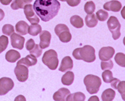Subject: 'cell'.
<instances>
[{"label":"cell","mask_w":125,"mask_h":101,"mask_svg":"<svg viewBox=\"0 0 125 101\" xmlns=\"http://www.w3.org/2000/svg\"><path fill=\"white\" fill-rule=\"evenodd\" d=\"M61 4L58 0H36L33 9L43 21L48 22L56 16Z\"/></svg>","instance_id":"1"},{"label":"cell","mask_w":125,"mask_h":101,"mask_svg":"<svg viewBox=\"0 0 125 101\" xmlns=\"http://www.w3.org/2000/svg\"><path fill=\"white\" fill-rule=\"evenodd\" d=\"M72 54L76 59L83 60L86 63H93L96 59L95 49L90 45L75 49Z\"/></svg>","instance_id":"2"},{"label":"cell","mask_w":125,"mask_h":101,"mask_svg":"<svg viewBox=\"0 0 125 101\" xmlns=\"http://www.w3.org/2000/svg\"><path fill=\"white\" fill-rule=\"evenodd\" d=\"M84 84L87 91L90 94H96L101 85V80L99 77L93 74H88L84 77Z\"/></svg>","instance_id":"3"},{"label":"cell","mask_w":125,"mask_h":101,"mask_svg":"<svg viewBox=\"0 0 125 101\" xmlns=\"http://www.w3.org/2000/svg\"><path fill=\"white\" fill-rule=\"evenodd\" d=\"M42 61L44 65L48 66L51 70L56 69L59 64L58 54L54 50H48L43 54Z\"/></svg>","instance_id":"4"},{"label":"cell","mask_w":125,"mask_h":101,"mask_svg":"<svg viewBox=\"0 0 125 101\" xmlns=\"http://www.w3.org/2000/svg\"><path fill=\"white\" fill-rule=\"evenodd\" d=\"M54 32L62 43H68L72 38L69 28L64 24H59L56 25L54 28Z\"/></svg>","instance_id":"5"},{"label":"cell","mask_w":125,"mask_h":101,"mask_svg":"<svg viewBox=\"0 0 125 101\" xmlns=\"http://www.w3.org/2000/svg\"><path fill=\"white\" fill-rule=\"evenodd\" d=\"M107 25L109 30L112 33V37L114 40H117L121 36L120 29L121 24L115 16H111L108 20Z\"/></svg>","instance_id":"6"},{"label":"cell","mask_w":125,"mask_h":101,"mask_svg":"<svg viewBox=\"0 0 125 101\" xmlns=\"http://www.w3.org/2000/svg\"><path fill=\"white\" fill-rule=\"evenodd\" d=\"M14 72L16 78L20 82H25L28 78V67L24 64H16Z\"/></svg>","instance_id":"7"},{"label":"cell","mask_w":125,"mask_h":101,"mask_svg":"<svg viewBox=\"0 0 125 101\" xmlns=\"http://www.w3.org/2000/svg\"><path fill=\"white\" fill-rule=\"evenodd\" d=\"M23 9H24V13L26 18L31 24H38L40 23V19L38 17L37 14L34 13L32 4H26L24 5Z\"/></svg>","instance_id":"8"},{"label":"cell","mask_w":125,"mask_h":101,"mask_svg":"<svg viewBox=\"0 0 125 101\" xmlns=\"http://www.w3.org/2000/svg\"><path fill=\"white\" fill-rule=\"evenodd\" d=\"M14 87V83L9 77H2L0 79V95H4L11 91Z\"/></svg>","instance_id":"9"},{"label":"cell","mask_w":125,"mask_h":101,"mask_svg":"<svg viewBox=\"0 0 125 101\" xmlns=\"http://www.w3.org/2000/svg\"><path fill=\"white\" fill-rule=\"evenodd\" d=\"M10 39H11V46H13V48L18 49L20 50L23 49L24 47V41H25L24 37L20 34L13 33L10 35Z\"/></svg>","instance_id":"10"},{"label":"cell","mask_w":125,"mask_h":101,"mask_svg":"<svg viewBox=\"0 0 125 101\" xmlns=\"http://www.w3.org/2000/svg\"><path fill=\"white\" fill-rule=\"evenodd\" d=\"M115 51L113 47L108 46L103 47L99 51V57L101 61H107L113 57Z\"/></svg>","instance_id":"11"},{"label":"cell","mask_w":125,"mask_h":101,"mask_svg":"<svg viewBox=\"0 0 125 101\" xmlns=\"http://www.w3.org/2000/svg\"><path fill=\"white\" fill-rule=\"evenodd\" d=\"M40 46L41 49H46L50 46L51 34L48 31H43L40 33Z\"/></svg>","instance_id":"12"},{"label":"cell","mask_w":125,"mask_h":101,"mask_svg":"<svg viewBox=\"0 0 125 101\" xmlns=\"http://www.w3.org/2000/svg\"><path fill=\"white\" fill-rule=\"evenodd\" d=\"M122 8L121 3L116 0H113L111 1L107 2L103 5V8L107 11L113 12H118Z\"/></svg>","instance_id":"13"},{"label":"cell","mask_w":125,"mask_h":101,"mask_svg":"<svg viewBox=\"0 0 125 101\" xmlns=\"http://www.w3.org/2000/svg\"><path fill=\"white\" fill-rule=\"evenodd\" d=\"M73 67V61L70 56H66L62 59L59 71L61 72H66L71 70Z\"/></svg>","instance_id":"14"},{"label":"cell","mask_w":125,"mask_h":101,"mask_svg":"<svg viewBox=\"0 0 125 101\" xmlns=\"http://www.w3.org/2000/svg\"><path fill=\"white\" fill-rule=\"evenodd\" d=\"M70 91L66 88H61L53 94V99L55 101H64Z\"/></svg>","instance_id":"15"},{"label":"cell","mask_w":125,"mask_h":101,"mask_svg":"<svg viewBox=\"0 0 125 101\" xmlns=\"http://www.w3.org/2000/svg\"><path fill=\"white\" fill-rule=\"evenodd\" d=\"M36 63H37V59L36 58L34 55L30 54L28 55L26 57L21 59L20 61H18L17 64H24L28 67L32 65H34L36 64Z\"/></svg>","instance_id":"16"},{"label":"cell","mask_w":125,"mask_h":101,"mask_svg":"<svg viewBox=\"0 0 125 101\" xmlns=\"http://www.w3.org/2000/svg\"><path fill=\"white\" fill-rule=\"evenodd\" d=\"M21 57V54L19 52L14 49H11L6 53L5 58L9 63H14L16 62Z\"/></svg>","instance_id":"17"},{"label":"cell","mask_w":125,"mask_h":101,"mask_svg":"<svg viewBox=\"0 0 125 101\" xmlns=\"http://www.w3.org/2000/svg\"><path fill=\"white\" fill-rule=\"evenodd\" d=\"M29 25L24 21H20L16 24V31L21 35H26L28 32Z\"/></svg>","instance_id":"18"},{"label":"cell","mask_w":125,"mask_h":101,"mask_svg":"<svg viewBox=\"0 0 125 101\" xmlns=\"http://www.w3.org/2000/svg\"><path fill=\"white\" fill-rule=\"evenodd\" d=\"M74 73L71 71H68L62 75V78H61V82H62V84H64V85H70L74 81Z\"/></svg>","instance_id":"19"},{"label":"cell","mask_w":125,"mask_h":101,"mask_svg":"<svg viewBox=\"0 0 125 101\" xmlns=\"http://www.w3.org/2000/svg\"><path fill=\"white\" fill-rule=\"evenodd\" d=\"M116 92L112 89H107L101 95V99L103 101H112L115 97Z\"/></svg>","instance_id":"20"},{"label":"cell","mask_w":125,"mask_h":101,"mask_svg":"<svg viewBox=\"0 0 125 101\" xmlns=\"http://www.w3.org/2000/svg\"><path fill=\"white\" fill-rule=\"evenodd\" d=\"M86 97L83 93L78 92L71 94L70 93L66 97V101H84Z\"/></svg>","instance_id":"21"},{"label":"cell","mask_w":125,"mask_h":101,"mask_svg":"<svg viewBox=\"0 0 125 101\" xmlns=\"http://www.w3.org/2000/svg\"><path fill=\"white\" fill-rule=\"evenodd\" d=\"M85 23L86 26L89 28L95 27L98 24V19L94 14H88L85 18Z\"/></svg>","instance_id":"22"},{"label":"cell","mask_w":125,"mask_h":101,"mask_svg":"<svg viewBox=\"0 0 125 101\" xmlns=\"http://www.w3.org/2000/svg\"><path fill=\"white\" fill-rule=\"evenodd\" d=\"M33 0H14L11 4V8L14 10H17L18 9H23L24 5L30 4Z\"/></svg>","instance_id":"23"},{"label":"cell","mask_w":125,"mask_h":101,"mask_svg":"<svg viewBox=\"0 0 125 101\" xmlns=\"http://www.w3.org/2000/svg\"><path fill=\"white\" fill-rule=\"evenodd\" d=\"M70 23L72 24L73 26H74L76 28H81L84 26L83 20L80 16L78 15L73 16L70 18Z\"/></svg>","instance_id":"24"},{"label":"cell","mask_w":125,"mask_h":101,"mask_svg":"<svg viewBox=\"0 0 125 101\" xmlns=\"http://www.w3.org/2000/svg\"><path fill=\"white\" fill-rule=\"evenodd\" d=\"M42 31L41 26L38 24H33L31 26H29L28 33L30 35L33 36H37Z\"/></svg>","instance_id":"25"},{"label":"cell","mask_w":125,"mask_h":101,"mask_svg":"<svg viewBox=\"0 0 125 101\" xmlns=\"http://www.w3.org/2000/svg\"><path fill=\"white\" fill-rule=\"evenodd\" d=\"M115 62L118 65L123 67H125V54L122 53H118L115 57Z\"/></svg>","instance_id":"26"},{"label":"cell","mask_w":125,"mask_h":101,"mask_svg":"<svg viewBox=\"0 0 125 101\" xmlns=\"http://www.w3.org/2000/svg\"><path fill=\"white\" fill-rule=\"evenodd\" d=\"M8 38L6 36H0V54L4 51L8 46Z\"/></svg>","instance_id":"27"},{"label":"cell","mask_w":125,"mask_h":101,"mask_svg":"<svg viewBox=\"0 0 125 101\" xmlns=\"http://www.w3.org/2000/svg\"><path fill=\"white\" fill-rule=\"evenodd\" d=\"M95 4H94L93 1H91L87 2V3H86V4H84V11H85L88 14H93V13L94 12V11H95Z\"/></svg>","instance_id":"28"},{"label":"cell","mask_w":125,"mask_h":101,"mask_svg":"<svg viewBox=\"0 0 125 101\" xmlns=\"http://www.w3.org/2000/svg\"><path fill=\"white\" fill-rule=\"evenodd\" d=\"M102 77L103 81L105 83H111L114 79L112 72L109 70H106L103 73Z\"/></svg>","instance_id":"29"},{"label":"cell","mask_w":125,"mask_h":101,"mask_svg":"<svg viewBox=\"0 0 125 101\" xmlns=\"http://www.w3.org/2000/svg\"><path fill=\"white\" fill-rule=\"evenodd\" d=\"M96 16L98 20L100 21H105L108 18V13L104 10L100 9L96 12Z\"/></svg>","instance_id":"30"},{"label":"cell","mask_w":125,"mask_h":101,"mask_svg":"<svg viewBox=\"0 0 125 101\" xmlns=\"http://www.w3.org/2000/svg\"><path fill=\"white\" fill-rule=\"evenodd\" d=\"M2 32L6 36H10L14 32V29L13 25L11 24H4L2 28Z\"/></svg>","instance_id":"31"},{"label":"cell","mask_w":125,"mask_h":101,"mask_svg":"<svg viewBox=\"0 0 125 101\" xmlns=\"http://www.w3.org/2000/svg\"><path fill=\"white\" fill-rule=\"evenodd\" d=\"M116 89H118L119 94H121L122 99L125 101V81H120L117 85Z\"/></svg>","instance_id":"32"},{"label":"cell","mask_w":125,"mask_h":101,"mask_svg":"<svg viewBox=\"0 0 125 101\" xmlns=\"http://www.w3.org/2000/svg\"><path fill=\"white\" fill-rule=\"evenodd\" d=\"M30 53L31 55H34L36 57H39L42 54V49L40 47V45L35 44L34 47L30 51Z\"/></svg>","instance_id":"33"},{"label":"cell","mask_w":125,"mask_h":101,"mask_svg":"<svg viewBox=\"0 0 125 101\" xmlns=\"http://www.w3.org/2000/svg\"><path fill=\"white\" fill-rule=\"evenodd\" d=\"M101 67L102 70H110L113 67V63L111 59L107 61V62L101 61Z\"/></svg>","instance_id":"34"},{"label":"cell","mask_w":125,"mask_h":101,"mask_svg":"<svg viewBox=\"0 0 125 101\" xmlns=\"http://www.w3.org/2000/svg\"><path fill=\"white\" fill-rule=\"evenodd\" d=\"M34 45H35V43H34V41L33 39H30L27 41L26 44V48L28 51H31L32 49L34 47Z\"/></svg>","instance_id":"35"},{"label":"cell","mask_w":125,"mask_h":101,"mask_svg":"<svg viewBox=\"0 0 125 101\" xmlns=\"http://www.w3.org/2000/svg\"><path fill=\"white\" fill-rule=\"evenodd\" d=\"M66 2L69 6L74 7L78 6L81 2V0H66Z\"/></svg>","instance_id":"36"},{"label":"cell","mask_w":125,"mask_h":101,"mask_svg":"<svg viewBox=\"0 0 125 101\" xmlns=\"http://www.w3.org/2000/svg\"><path fill=\"white\" fill-rule=\"evenodd\" d=\"M120 81H121L120 80L118 79H116V78H114V79L113 80L112 82L111 83V87H112L113 89H116L117 85H118V83H119Z\"/></svg>","instance_id":"37"},{"label":"cell","mask_w":125,"mask_h":101,"mask_svg":"<svg viewBox=\"0 0 125 101\" xmlns=\"http://www.w3.org/2000/svg\"><path fill=\"white\" fill-rule=\"evenodd\" d=\"M13 0H0V2L3 5H8Z\"/></svg>","instance_id":"38"},{"label":"cell","mask_w":125,"mask_h":101,"mask_svg":"<svg viewBox=\"0 0 125 101\" xmlns=\"http://www.w3.org/2000/svg\"><path fill=\"white\" fill-rule=\"evenodd\" d=\"M15 101H26V99L25 97H24V96H23V95H19V96H18V97H16L15 100H14Z\"/></svg>","instance_id":"39"},{"label":"cell","mask_w":125,"mask_h":101,"mask_svg":"<svg viewBox=\"0 0 125 101\" xmlns=\"http://www.w3.org/2000/svg\"><path fill=\"white\" fill-rule=\"evenodd\" d=\"M4 18V13L3 11V9H0V21L3 19Z\"/></svg>","instance_id":"40"},{"label":"cell","mask_w":125,"mask_h":101,"mask_svg":"<svg viewBox=\"0 0 125 101\" xmlns=\"http://www.w3.org/2000/svg\"><path fill=\"white\" fill-rule=\"evenodd\" d=\"M121 14L123 18L124 19H125V6L123 8L122 10H121Z\"/></svg>","instance_id":"41"},{"label":"cell","mask_w":125,"mask_h":101,"mask_svg":"<svg viewBox=\"0 0 125 101\" xmlns=\"http://www.w3.org/2000/svg\"><path fill=\"white\" fill-rule=\"evenodd\" d=\"M94 99H96V101H99V99H98V97H96V96H93V97H90V99H89V101H92V100H94Z\"/></svg>","instance_id":"42"},{"label":"cell","mask_w":125,"mask_h":101,"mask_svg":"<svg viewBox=\"0 0 125 101\" xmlns=\"http://www.w3.org/2000/svg\"><path fill=\"white\" fill-rule=\"evenodd\" d=\"M123 44H124V45L125 46V37H124V39H123Z\"/></svg>","instance_id":"43"},{"label":"cell","mask_w":125,"mask_h":101,"mask_svg":"<svg viewBox=\"0 0 125 101\" xmlns=\"http://www.w3.org/2000/svg\"><path fill=\"white\" fill-rule=\"evenodd\" d=\"M61 1H66V0H60Z\"/></svg>","instance_id":"44"}]
</instances>
